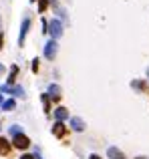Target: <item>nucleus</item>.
<instances>
[{"mask_svg":"<svg viewBox=\"0 0 149 159\" xmlns=\"http://www.w3.org/2000/svg\"><path fill=\"white\" fill-rule=\"evenodd\" d=\"M47 6H48V0H38V10L40 12L47 10Z\"/></svg>","mask_w":149,"mask_h":159,"instance_id":"nucleus-15","label":"nucleus"},{"mask_svg":"<svg viewBox=\"0 0 149 159\" xmlns=\"http://www.w3.org/2000/svg\"><path fill=\"white\" fill-rule=\"evenodd\" d=\"M0 103H2V97H0Z\"/></svg>","mask_w":149,"mask_h":159,"instance_id":"nucleus-23","label":"nucleus"},{"mask_svg":"<svg viewBox=\"0 0 149 159\" xmlns=\"http://www.w3.org/2000/svg\"><path fill=\"white\" fill-rule=\"evenodd\" d=\"M61 93H63V91H61L59 85H55V83H51V85H48V95H51V99L59 101V99H61Z\"/></svg>","mask_w":149,"mask_h":159,"instance_id":"nucleus-6","label":"nucleus"},{"mask_svg":"<svg viewBox=\"0 0 149 159\" xmlns=\"http://www.w3.org/2000/svg\"><path fill=\"white\" fill-rule=\"evenodd\" d=\"M16 75H18V65H14L10 69V75H8V79H6V85H12V83L16 81Z\"/></svg>","mask_w":149,"mask_h":159,"instance_id":"nucleus-10","label":"nucleus"},{"mask_svg":"<svg viewBox=\"0 0 149 159\" xmlns=\"http://www.w3.org/2000/svg\"><path fill=\"white\" fill-rule=\"evenodd\" d=\"M2 43H4V34L0 32V48H2Z\"/></svg>","mask_w":149,"mask_h":159,"instance_id":"nucleus-18","label":"nucleus"},{"mask_svg":"<svg viewBox=\"0 0 149 159\" xmlns=\"http://www.w3.org/2000/svg\"><path fill=\"white\" fill-rule=\"evenodd\" d=\"M65 133H67V127L63 125V121H56V123L52 125V135H56V137H63Z\"/></svg>","mask_w":149,"mask_h":159,"instance_id":"nucleus-7","label":"nucleus"},{"mask_svg":"<svg viewBox=\"0 0 149 159\" xmlns=\"http://www.w3.org/2000/svg\"><path fill=\"white\" fill-rule=\"evenodd\" d=\"M89 159H101V157H99V155H91Z\"/></svg>","mask_w":149,"mask_h":159,"instance_id":"nucleus-19","label":"nucleus"},{"mask_svg":"<svg viewBox=\"0 0 149 159\" xmlns=\"http://www.w3.org/2000/svg\"><path fill=\"white\" fill-rule=\"evenodd\" d=\"M20 159H36V157H34V155H22Z\"/></svg>","mask_w":149,"mask_h":159,"instance_id":"nucleus-17","label":"nucleus"},{"mask_svg":"<svg viewBox=\"0 0 149 159\" xmlns=\"http://www.w3.org/2000/svg\"><path fill=\"white\" fill-rule=\"evenodd\" d=\"M4 73V65H0V75H2Z\"/></svg>","mask_w":149,"mask_h":159,"instance_id":"nucleus-20","label":"nucleus"},{"mask_svg":"<svg viewBox=\"0 0 149 159\" xmlns=\"http://www.w3.org/2000/svg\"><path fill=\"white\" fill-rule=\"evenodd\" d=\"M71 127L74 129V131L81 133V131H85V121H83L81 117H73L71 119Z\"/></svg>","mask_w":149,"mask_h":159,"instance_id":"nucleus-8","label":"nucleus"},{"mask_svg":"<svg viewBox=\"0 0 149 159\" xmlns=\"http://www.w3.org/2000/svg\"><path fill=\"white\" fill-rule=\"evenodd\" d=\"M55 117H56V121H65V119H69V111L65 107H56L55 109Z\"/></svg>","mask_w":149,"mask_h":159,"instance_id":"nucleus-9","label":"nucleus"},{"mask_svg":"<svg viewBox=\"0 0 149 159\" xmlns=\"http://www.w3.org/2000/svg\"><path fill=\"white\" fill-rule=\"evenodd\" d=\"M0 153H2V155L10 153V141H6V139H0Z\"/></svg>","mask_w":149,"mask_h":159,"instance_id":"nucleus-12","label":"nucleus"},{"mask_svg":"<svg viewBox=\"0 0 149 159\" xmlns=\"http://www.w3.org/2000/svg\"><path fill=\"white\" fill-rule=\"evenodd\" d=\"M12 145H14L16 149H28L30 147V139H28L24 133H20V135L12 137Z\"/></svg>","mask_w":149,"mask_h":159,"instance_id":"nucleus-1","label":"nucleus"},{"mask_svg":"<svg viewBox=\"0 0 149 159\" xmlns=\"http://www.w3.org/2000/svg\"><path fill=\"white\" fill-rule=\"evenodd\" d=\"M107 153H109L111 159H125V155H123V153L119 151L117 147H109V151H107Z\"/></svg>","mask_w":149,"mask_h":159,"instance_id":"nucleus-11","label":"nucleus"},{"mask_svg":"<svg viewBox=\"0 0 149 159\" xmlns=\"http://www.w3.org/2000/svg\"><path fill=\"white\" fill-rule=\"evenodd\" d=\"M43 105H44V113L48 115V113H51V95L48 93L43 95Z\"/></svg>","mask_w":149,"mask_h":159,"instance_id":"nucleus-13","label":"nucleus"},{"mask_svg":"<svg viewBox=\"0 0 149 159\" xmlns=\"http://www.w3.org/2000/svg\"><path fill=\"white\" fill-rule=\"evenodd\" d=\"M48 32H51L52 40L61 39V36H63V24H61L59 20H51V24H48Z\"/></svg>","mask_w":149,"mask_h":159,"instance_id":"nucleus-2","label":"nucleus"},{"mask_svg":"<svg viewBox=\"0 0 149 159\" xmlns=\"http://www.w3.org/2000/svg\"><path fill=\"white\" fill-rule=\"evenodd\" d=\"M14 107H16V103L12 101V99H8V101L2 103V111H14Z\"/></svg>","mask_w":149,"mask_h":159,"instance_id":"nucleus-14","label":"nucleus"},{"mask_svg":"<svg viewBox=\"0 0 149 159\" xmlns=\"http://www.w3.org/2000/svg\"><path fill=\"white\" fill-rule=\"evenodd\" d=\"M2 93H8V95H20V97H24V91H22V87L2 85Z\"/></svg>","mask_w":149,"mask_h":159,"instance_id":"nucleus-5","label":"nucleus"},{"mask_svg":"<svg viewBox=\"0 0 149 159\" xmlns=\"http://www.w3.org/2000/svg\"><path fill=\"white\" fill-rule=\"evenodd\" d=\"M56 51H59V44H56V40H48L47 47H44V57H47L48 61H52V58L56 57Z\"/></svg>","mask_w":149,"mask_h":159,"instance_id":"nucleus-3","label":"nucleus"},{"mask_svg":"<svg viewBox=\"0 0 149 159\" xmlns=\"http://www.w3.org/2000/svg\"><path fill=\"white\" fill-rule=\"evenodd\" d=\"M28 28H30V18H28V16H24V20H22V26H20V34H18V44H20V47L24 44V39H26V32H28Z\"/></svg>","mask_w":149,"mask_h":159,"instance_id":"nucleus-4","label":"nucleus"},{"mask_svg":"<svg viewBox=\"0 0 149 159\" xmlns=\"http://www.w3.org/2000/svg\"><path fill=\"white\" fill-rule=\"evenodd\" d=\"M30 2H36V0H30Z\"/></svg>","mask_w":149,"mask_h":159,"instance_id":"nucleus-22","label":"nucleus"},{"mask_svg":"<svg viewBox=\"0 0 149 159\" xmlns=\"http://www.w3.org/2000/svg\"><path fill=\"white\" fill-rule=\"evenodd\" d=\"M32 70H38V58H34V61H32Z\"/></svg>","mask_w":149,"mask_h":159,"instance_id":"nucleus-16","label":"nucleus"},{"mask_svg":"<svg viewBox=\"0 0 149 159\" xmlns=\"http://www.w3.org/2000/svg\"><path fill=\"white\" fill-rule=\"evenodd\" d=\"M147 77H149V69H147Z\"/></svg>","mask_w":149,"mask_h":159,"instance_id":"nucleus-21","label":"nucleus"}]
</instances>
